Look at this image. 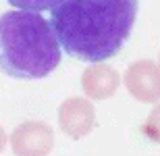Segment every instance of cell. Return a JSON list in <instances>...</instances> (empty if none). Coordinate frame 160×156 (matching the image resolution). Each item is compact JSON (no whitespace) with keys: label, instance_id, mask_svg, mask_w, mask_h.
Masks as SVG:
<instances>
[{"label":"cell","instance_id":"5","mask_svg":"<svg viewBox=\"0 0 160 156\" xmlns=\"http://www.w3.org/2000/svg\"><path fill=\"white\" fill-rule=\"evenodd\" d=\"M58 125L73 139L88 135L96 125L94 104L85 98H67L58 106Z\"/></svg>","mask_w":160,"mask_h":156},{"label":"cell","instance_id":"8","mask_svg":"<svg viewBox=\"0 0 160 156\" xmlns=\"http://www.w3.org/2000/svg\"><path fill=\"white\" fill-rule=\"evenodd\" d=\"M142 131L146 133V138H150L152 142L160 144V104H156L152 108V113L148 114V119L143 121Z\"/></svg>","mask_w":160,"mask_h":156},{"label":"cell","instance_id":"7","mask_svg":"<svg viewBox=\"0 0 160 156\" xmlns=\"http://www.w3.org/2000/svg\"><path fill=\"white\" fill-rule=\"evenodd\" d=\"M62 0H8V4L17 6L21 11H31V13H40V11H52L54 6H58Z\"/></svg>","mask_w":160,"mask_h":156},{"label":"cell","instance_id":"9","mask_svg":"<svg viewBox=\"0 0 160 156\" xmlns=\"http://www.w3.org/2000/svg\"><path fill=\"white\" fill-rule=\"evenodd\" d=\"M4 146H6V133H4V129L0 127V152L4 150Z\"/></svg>","mask_w":160,"mask_h":156},{"label":"cell","instance_id":"6","mask_svg":"<svg viewBox=\"0 0 160 156\" xmlns=\"http://www.w3.org/2000/svg\"><path fill=\"white\" fill-rule=\"evenodd\" d=\"M121 83V75L117 69L108 65H92L88 67L81 75V88L85 92V96L92 100H106V98L114 96Z\"/></svg>","mask_w":160,"mask_h":156},{"label":"cell","instance_id":"2","mask_svg":"<svg viewBox=\"0 0 160 156\" xmlns=\"http://www.w3.org/2000/svg\"><path fill=\"white\" fill-rule=\"evenodd\" d=\"M60 65V46L40 13L0 15V71L15 79H44Z\"/></svg>","mask_w":160,"mask_h":156},{"label":"cell","instance_id":"3","mask_svg":"<svg viewBox=\"0 0 160 156\" xmlns=\"http://www.w3.org/2000/svg\"><path fill=\"white\" fill-rule=\"evenodd\" d=\"M11 146L17 156H48L54 146L52 127L44 121H23L12 131Z\"/></svg>","mask_w":160,"mask_h":156},{"label":"cell","instance_id":"4","mask_svg":"<svg viewBox=\"0 0 160 156\" xmlns=\"http://www.w3.org/2000/svg\"><path fill=\"white\" fill-rule=\"evenodd\" d=\"M127 92L137 102H160V67L154 60H135L125 73Z\"/></svg>","mask_w":160,"mask_h":156},{"label":"cell","instance_id":"1","mask_svg":"<svg viewBox=\"0 0 160 156\" xmlns=\"http://www.w3.org/2000/svg\"><path fill=\"white\" fill-rule=\"evenodd\" d=\"M137 0H62L50 11L60 50L88 63L112 58L129 40L137 19Z\"/></svg>","mask_w":160,"mask_h":156},{"label":"cell","instance_id":"10","mask_svg":"<svg viewBox=\"0 0 160 156\" xmlns=\"http://www.w3.org/2000/svg\"><path fill=\"white\" fill-rule=\"evenodd\" d=\"M156 65H158V67H160V63H156Z\"/></svg>","mask_w":160,"mask_h":156}]
</instances>
